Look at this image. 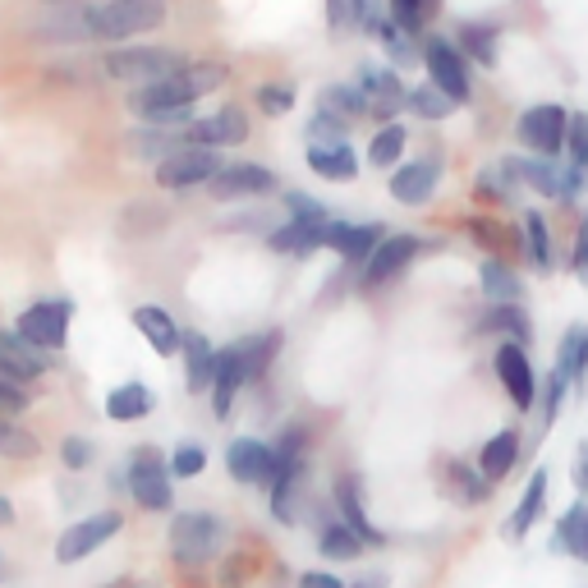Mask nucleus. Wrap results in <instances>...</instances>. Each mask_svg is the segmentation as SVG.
<instances>
[{
    "mask_svg": "<svg viewBox=\"0 0 588 588\" xmlns=\"http://www.w3.org/2000/svg\"><path fill=\"white\" fill-rule=\"evenodd\" d=\"M345 588H391V575L386 571H368V575H359L355 584H345Z\"/></svg>",
    "mask_w": 588,
    "mask_h": 588,
    "instance_id": "57",
    "label": "nucleus"
},
{
    "mask_svg": "<svg viewBox=\"0 0 588 588\" xmlns=\"http://www.w3.org/2000/svg\"><path fill=\"white\" fill-rule=\"evenodd\" d=\"M331 506H336L341 524L355 528V534H359L368 547H386V534H382V528L372 524V515H368V501H363V483H359V474H341L336 483H331Z\"/></svg>",
    "mask_w": 588,
    "mask_h": 588,
    "instance_id": "19",
    "label": "nucleus"
},
{
    "mask_svg": "<svg viewBox=\"0 0 588 588\" xmlns=\"http://www.w3.org/2000/svg\"><path fill=\"white\" fill-rule=\"evenodd\" d=\"M28 405H33L28 400V386H14V382L0 378V419H18Z\"/></svg>",
    "mask_w": 588,
    "mask_h": 588,
    "instance_id": "52",
    "label": "nucleus"
},
{
    "mask_svg": "<svg viewBox=\"0 0 588 588\" xmlns=\"http://www.w3.org/2000/svg\"><path fill=\"white\" fill-rule=\"evenodd\" d=\"M267 497H271V520L294 528L304 520L308 511V460H290L277 469V478H271L267 487Z\"/></svg>",
    "mask_w": 588,
    "mask_h": 588,
    "instance_id": "15",
    "label": "nucleus"
},
{
    "mask_svg": "<svg viewBox=\"0 0 588 588\" xmlns=\"http://www.w3.org/2000/svg\"><path fill=\"white\" fill-rule=\"evenodd\" d=\"M423 253V244L414 240V234H386V240L378 244V253L363 263V277H359V285L363 290H378V285H391L400 277V271L414 263Z\"/></svg>",
    "mask_w": 588,
    "mask_h": 588,
    "instance_id": "17",
    "label": "nucleus"
},
{
    "mask_svg": "<svg viewBox=\"0 0 588 588\" xmlns=\"http://www.w3.org/2000/svg\"><path fill=\"white\" fill-rule=\"evenodd\" d=\"M386 240L382 221H331V234H327V248H336L349 267H363L378 244Z\"/></svg>",
    "mask_w": 588,
    "mask_h": 588,
    "instance_id": "21",
    "label": "nucleus"
},
{
    "mask_svg": "<svg viewBox=\"0 0 588 588\" xmlns=\"http://www.w3.org/2000/svg\"><path fill=\"white\" fill-rule=\"evenodd\" d=\"M557 372L571 386L588 382V322H575L557 345Z\"/></svg>",
    "mask_w": 588,
    "mask_h": 588,
    "instance_id": "33",
    "label": "nucleus"
},
{
    "mask_svg": "<svg viewBox=\"0 0 588 588\" xmlns=\"http://www.w3.org/2000/svg\"><path fill=\"white\" fill-rule=\"evenodd\" d=\"M308 170L322 175V180H355L359 162H355V148L345 139L341 143H308Z\"/></svg>",
    "mask_w": 588,
    "mask_h": 588,
    "instance_id": "32",
    "label": "nucleus"
},
{
    "mask_svg": "<svg viewBox=\"0 0 588 588\" xmlns=\"http://www.w3.org/2000/svg\"><path fill=\"white\" fill-rule=\"evenodd\" d=\"M0 579H5V552H0Z\"/></svg>",
    "mask_w": 588,
    "mask_h": 588,
    "instance_id": "61",
    "label": "nucleus"
},
{
    "mask_svg": "<svg viewBox=\"0 0 588 588\" xmlns=\"http://www.w3.org/2000/svg\"><path fill=\"white\" fill-rule=\"evenodd\" d=\"M478 331H487V336H506L511 345H528L534 341V318L524 312V304H493L483 312V322H478Z\"/></svg>",
    "mask_w": 588,
    "mask_h": 588,
    "instance_id": "29",
    "label": "nucleus"
},
{
    "mask_svg": "<svg viewBox=\"0 0 588 588\" xmlns=\"http://www.w3.org/2000/svg\"><path fill=\"white\" fill-rule=\"evenodd\" d=\"M47 372H51L47 349L28 345L18 331H0V378L14 382V386H28V382H42Z\"/></svg>",
    "mask_w": 588,
    "mask_h": 588,
    "instance_id": "18",
    "label": "nucleus"
},
{
    "mask_svg": "<svg viewBox=\"0 0 588 588\" xmlns=\"http://www.w3.org/2000/svg\"><path fill=\"white\" fill-rule=\"evenodd\" d=\"M226 469L240 487H271V478H277V450L263 437H234L226 446Z\"/></svg>",
    "mask_w": 588,
    "mask_h": 588,
    "instance_id": "13",
    "label": "nucleus"
},
{
    "mask_svg": "<svg viewBox=\"0 0 588 588\" xmlns=\"http://www.w3.org/2000/svg\"><path fill=\"white\" fill-rule=\"evenodd\" d=\"M405 143H409V133H405V125H382L378 133H372V143H368V162L372 166H396L400 156H405Z\"/></svg>",
    "mask_w": 588,
    "mask_h": 588,
    "instance_id": "43",
    "label": "nucleus"
},
{
    "mask_svg": "<svg viewBox=\"0 0 588 588\" xmlns=\"http://www.w3.org/2000/svg\"><path fill=\"white\" fill-rule=\"evenodd\" d=\"M405 106L414 111V115H423V120H446V115L456 111V102H450V97H446L442 88H433V84L405 92Z\"/></svg>",
    "mask_w": 588,
    "mask_h": 588,
    "instance_id": "44",
    "label": "nucleus"
},
{
    "mask_svg": "<svg viewBox=\"0 0 588 588\" xmlns=\"http://www.w3.org/2000/svg\"><path fill=\"white\" fill-rule=\"evenodd\" d=\"M571 162H588V115L584 111H575L571 115Z\"/></svg>",
    "mask_w": 588,
    "mask_h": 588,
    "instance_id": "55",
    "label": "nucleus"
},
{
    "mask_svg": "<svg viewBox=\"0 0 588 588\" xmlns=\"http://www.w3.org/2000/svg\"><path fill=\"white\" fill-rule=\"evenodd\" d=\"M97 460V446L88 437H65L61 442V464L69 469V474H84V469H92Z\"/></svg>",
    "mask_w": 588,
    "mask_h": 588,
    "instance_id": "49",
    "label": "nucleus"
},
{
    "mask_svg": "<svg viewBox=\"0 0 588 588\" xmlns=\"http://www.w3.org/2000/svg\"><path fill=\"white\" fill-rule=\"evenodd\" d=\"M97 588H162V584L139 579V575H120V579H111V584H97Z\"/></svg>",
    "mask_w": 588,
    "mask_h": 588,
    "instance_id": "58",
    "label": "nucleus"
},
{
    "mask_svg": "<svg viewBox=\"0 0 588 588\" xmlns=\"http://www.w3.org/2000/svg\"><path fill=\"white\" fill-rule=\"evenodd\" d=\"M552 552H557V557H571V561H579V565H588V501H571V506H565V511L557 515Z\"/></svg>",
    "mask_w": 588,
    "mask_h": 588,
    "instance_id": "25",
    "label": "nucleus"
},
{
    "mask_svg": "<svg viewBox=\"0 0 588 588\" xmlns=\"http://www.w3.org/2000/svg\"><path fill=\"white\" fill-rule=\"evenodd\" d=\"M571 271H575V281H579V285H588V212H584V221H579V234H575Z\"/></svg>",
    "mask_w": 588,
    "mask_h": 588,
    "instance_id": "54",
    "label": "nucleus"
},
{
    "mask_svg": "<svg viewBox=\"0 0 588 588\" xmlns=\"http://www.w3.org/2000/svg\"><path fill=\"white\" fill-rule=\"evenodd\" d=\"M258 571H263V552H253V547H234L217 561V588H253L258 584Z\"/></svg>",
    "mask_w": 588,
    "mask_h": 588,
    "instance_id": "34",
    "label": "nucleus"
},
{
    "mask_svg": "<svg viewBox=\"0 0 588 588\" xmlns=\"http://www.w3.org/2000/svg\"><path fill=\"white\" fill-rule=\"evenodd\" d=\"M497 382L506 386V396H511V405L520 409V414H528V409L538 405V372H534L528 349H520L511 341L497 345Z\"/></svg>",
    "mask_w": 588,
    "mask_h": 588,
    "instance_id": "14",
    "label": "nucleus"
},
{
    "mask_svg": "<svg viewBox=\"0 0 588 588\" xmlns=\"http://www.w3.org/2000/svg\"><path fill=\"white\" fill-rule=\"evenodd\" d=\"M294 588H345V579H336L331 571H304L294 579Z\"/></svg>",
    "mask_w": 588,
    "mask_h": 588,
    "instance_id": "56",
    "label": "nucleus"
},
{
    "mask_svg": "<svg viewBox=\"0 0 588 588\" xmlns=\"http://www.w3.org/2000/svg\"><path fill=\"white\" fill-rule=\"evenodd\" d=\"M248 139V115L240 106H221L217 115H207V120H193L184 129V143L189 148H234Z\"/></svg>",
    "mask_w": 588,
    "mask_h": 588,
    "instance_id": "20",
    "label": "nucleus"
},
{
    "mask_svg": "<svg viewBox=\"0 0 588 588\" xmlns=\"http://www.w3.org/2000/svg\"><path fill=\"white\" fill-rule=\"evenodd\" d=\"M442 487L450 493V501H460V506H483L487 497H493V483H487L478 469H469L464 460H442Z\"/></svg>",
    "mask_w": 588,
    "mask_h": 588,
    "instance_id": "30",
    "label": "nucleus"
},
{
    "mask_svg": "<svg viewBox=\"0 0 588 588\" xmlns=\"http://www.w3.org/2000/svg\"><path fill=\"white\" fill-rule=\"evenodd\" d=\"M133 327H139V336L152 345V355H162V359L180 355V327H175V318L166 308L139 304V308H133Z\"/></svg>",
    "mask_w": 588,
    "mask_h": 588,
    "instance_id": "26",
    "label": "nucleus"
},
{
    "mask_svg": "<svg viewBox=\"0 0 588 588\" xmlns=\"http://www.w3.org/2000/svg\"><path fill=\"white\" fill-rule=\"evenodd\" d=\"M180 349H184V386L193 396H203V391H212V378H217V349L193 327H180Z\"/></svg>",
    "mask_w": 588,
    "mask_h": 588,
    "instance_id": "24",
    "label": "nucleus"
},
{
    "mask_svg": "<svg viewBox=\"0 0 588 588\" xmlns=\"http://www.w3.org/2000/svg\"><path fill=\"white\" fill-rule=\"evenodd\" d=\"M565 129H571V111L557 106V102L528 106V111L520 115V125H515L520 143L534 152V156H542V162H552V156L565 152Z\"/></svg>",
    "mask_w": 588,
    "mask_h": 588,
    "instance_id": "10",
    "label": "nucleus"
},
{
    "mask_svg": "<svg viewBox=\"0 0 588 588\" xmlns=\"http://www.w3.org/2000/svg\"><path fill=\"white\" fill-rule=\"evenodd\" d=\"M69 322H74V299H37L33 308L18 312L14 331L28 345L55 355V349H65V341H69Z\"/></svg>",
    "mask_w": 588,
    "mask_h": 588,
    "instance_id": "9",
    "label": "nucleus"
},
{
    "mask_svg": "<svg viewBox=\"0 0 588 588\" xmlns=\"http://www.w3.org/2000/svg\"><path fill=\"white\" fill-rule=\"evenodd\" d=\"M42 456V442H37V433H28V427H18L14 419H0V460H18L28 464Z\"/></svg>",
    "mask_w": 588,
    "mask_h": 588,
    "instance_id": "40",
    "label": "nucleus"
},
{
    "mask_svg": "<svg viewBox=\"0 0 588 588\" xmlns=\"http://www.w3.org/2000/svg\"><path fill=\"white\" fill-rule=\"evenodd\" d=\"M170 478H199L203 474V469H207V450H203V442H180V446H175L170 450Z\"/></svg>",
    "mask_w": 588,
    "mask_h": 588,
    "instance_id": "46",
    "label": "nucleus"
},
{
    "mask_svg": "<svg viewBox=\"0 0 588 588\" xmlns=\"http://www.w3.org/2000/svg\"><path fill=\"white\" fill-rule=\"evenodd\" d=\"M520 442H524V437L515 433V427H501L497 437H487V442H483V450H478V474L493 483V487L520 464Z\"/></svg>",
    "mask_w": 588,
    "mask_h": 588,
    "instance_id": "28",
    "label": "nucleus"
},
{
    "mask_svg": "<svg viewBox=\"0 0 588 588\" xmlns=\"http://www.w3.org/2000/svg\"><path fill=\"white\" fill-rule=\"evenodd\" d=\"M18 515H14V501L10 497H0V528H14Z\"/></svg>",
    "mask_w": 588,
    "mask_h": 588,
    "instance_id": "60",
    "label": "nucleus"
},
{
    "mask_svg": "<svg viewBox=\"0 0 588 588\" xmlns=\"http://www.w3.org/2000/svg\"><path fill=\"white\" fill-rule=\"evenodd\" d=\"M460 55H474L478 65H487L493 69L497 65V28H487V24H460Z\"/></svg>",
    "mask_w": 588,
    "mask_h": 588,
    "instance_id": "42",
    "label": "nucleus"
},
{
    "mask_svg": "<svg viewBox=\"0 0 588 588\" xmlns=\"http://www.w3.org/2000/svg\"><path fill=\"white\" fill-rule=\"evenodd\" d=\"M88 37L102 42H120V37H139L148 28L166 24V0H106V5L84 10Z\"/></svg>",
    "mask_w": 588,
    "mask_h": 588,
    "instance_id": "6",
    "label": "nucleus"
},
{
    "mask_svg": "<svg viewBox=\"0 0 588 588\" xmlns=\"http://www.w3.org/2000/svg\"><path fill=\"white\" fill-rule=\"evenodd\" d=\"M318 111L331 115V120H341V125H355V120H363V115H368V102H363L359 88L331 84V88H322V97H318Z\"/></svg>",
    "mask_w": 588,
    "mask_h": 588,
    "instance_id": "38",
    "label": "nucleus"
},
{
    "mask_svg": "<svg viewBox=\"0 0 588 588\" xmlns=\"http://www.w3.org/2000/svg\"><path fill=\"white\" fill-rule=\"evenodd\" d=\"M327 24L336 33L363 28V0H327Z\"/></svg>",
    "mask_w": 588,
    "mask_h": 588,
    "instance_id": "48",
    "label": "nucleus"
},
{
    "mask_svg": "<svg viewBox=\"0 0 588 588\" xmlns=\"http://www.w3.org/2000/svg\"><path fill=\"white\" fill-rule=\"evenodd\" d=\"M437 193V162H409L391 175V199L405 207H423Z\"/></svg>",
    "mask_w": 588,
    "mask_h": 588,
    "instance_id": "27",
    "label": "nucleus"
},
{
    "mask_svg": "<svg viewBox=\"0 0 588 588\" xmlns=\"http://www.w3.org/2000/svg\"><path fill=\"white\" fill-rule=\"evenodd\" d=\"M345 129L349 125H341V120H331V115H312V120H308V143H341L345 139Z\"/></svg>",
    "mask_w": 588,
    "mask_h": 588,
    "instance_id": "53",
    "label": "nucleus"
},
{
    "mask_svg": "<svg viewBox=\"0 0 588 588\" xmlns=\"http://www.w3.org/2000/svg\"><path fill=\"white\" fill-rule=\"evenodd\" d=\"M584 189H588V162H565V166H561V189H557V199L575 203Z\"/></svg>",
    "mask_w": 588,
    "mask_h": 588,
    "instance_id": "51",
    "label": "nucleus"
},
{
    "mask_svg": "<svg viewBox=\"0 0 588 588\" xmlns=\"http://www.w3.org/2000/svg\"><path fill=\"white\" fill-rule=\"evenodd\" d=\"M125 493L148 515H170L175 511V478H170V464H166V456L156 446H133L129 450Z\"/></svg>",
    "mask_w": 588,
    "mask_h": 588,
    "instance_id": "4",
    "label": "nucleus"
},
{
    "mask_svg": "<svg viewBox=\"0 0 588 588\" xmlns=\"http://www.w3.org/2000/svg\"><path fill=\"white\" fill-rule=\"evenodd\" d=\"M285 207H290V221L267 230V248L285 253V258H308V253L327 248V234L336 217L318 199H308V193H285Z\"/></svg>",
    "mask_w": 588,
    "mask_h": 588,
    "instance_id": "3",
    "label": "nucleus"
},
{
    "mask_svg": "<svg viewBox=\"0 0 588 588\" xmlns=\"http://www.w3.org/2000/svg\"><path fill=\"white\" fill-rule=\"evenodd\" d=\"M221 152L217 148H180L156 166V184L162 189H193V184H212L221 175Z\"/></svg>",
    "mask_w": 588,
    "mask_h": 588,
    "instance_id": "11",
    "label": "nucleus"
},
{
    "mask_svg": "<svg viewBox=\"0 0 588 588\" xmlns=\"http://www.w3.org/2000/svg\"><path fill=\"white\" fill-rule=\"evenodd\" d=\"M152 409H156V391L143 386V382H125L106 396V419L111 423H139V419L152 414Z\"/></svg>",
    "mask_w": 588,
    "mask_h": 588,
    "instance_id": "31",
    "label": "nucleus"
},
{
    "mask_svg": "<svg viewBox=\"0 0 588 588\" xmlns=\"http://www.w3.org/2000/svg\"><path fill=\"white\" fill-rule=\"evenodd\" d=\"M281 180L277 170H267L258 162H240V166H221V175L207 184V193L217 203H234V199H267V193H277Z\"/></svg>",
    "mask_w": 588,
    "mask_h": 588,
    "instance_id": "16",
    "label": "nucleus"
},
{
    "mask_svg": "<svg viewBox=\"0 0 588 588\" xmlns=\"http://www.w3.org/2000/svg\"><path fill=\"white\" fill-rule=\"evenodd\" d=\"M437 10V0H391V24H396L400 33H423V24L433 18Z\"/></svg>",
    "mask_w": 588,
    "mask_h": 588,
    "instance_id": "45",
    "label": "nucleus"
},
{
    "mask_svg": "<svg viewBox=\"0 0 588 588\" xmlns=\"http://www.w3.org/2000/svg\"><path fill=\"white\" fill-rule=\"evenodd\" d=\"M226 78H230V69H226V65H184L180 74L162 78V84L133 88L129 111H133V115H143V111H152V106H193L199 97L217 92V88L226 84Z\"/></svg>",
    "mask_w": 588,
    "mask_h": 588,
    "instance_id": "5",
    "label": "nucleus"
},
{
    "mask_svg": "<svg viewBox=\"0 0 588 588\" xmlns=\"http://www.w3.org/2000/svg\"><path fill=\"white\" fill-rule=\"evenodd\" d=\"M258 111L271 115V120H281V115L294 111V88H281V84H263L258 88Z\"/></svg>",
    "mask_w": 588,
    "mask_h": 588,
    "instance_id": "50",
    "label": "nucleus"
},
{
    "mask_svg": "<svg viewBox=\"0 0 588 588\" xmlns=\"http://www.w3.org/2000/svg\"><path fill=\"white\" fill-rule=\"evenodd\" d=\"M565 386H571V382H565L561 378V372L552 368V372H547V378L538 382V405H542V427H552L557 423V414H561V405H565Z\"/></svg>",
    "mask_w": 588,
    "mask_h": 588,
    "instance_id": "47",
    "label": "nucleus"
},
{
    "mask_svg": "<svg viewBox=\"0 0 588 588\" xmlns=\"http://www.w3.org/2000/svg\"><path fill=\"white\" fill-rule=\"evenodd\" d=\"M506 175H515V180H524L528 189H538L542 199H557V189H561V170L552 166V162H534V156H511V162L501 166Z\"/></svg>",
    "mask_w": 588,
    "mask_h": 588,
    "instance_id": "36",
    "label": "nucleus"
},
{
    "mask_svg": "<svg viewBox=\"0 0 588 588\" xmlns=\"http://www.w3.org/2000/svg\"><path fill=\"white\" fill-rule=\"evenodd\" d=\"M184 148V133H170V129H133L129 133V152L139 156V162H156L162 166L170 152Z\"/></svg>",
    "mask_w": 588,
    "mask_h": 588,
    "instance_id": "39",
    "label": "nucleus"
},
{
    "mask_svg": "<svg viewBox=\"0 0 588 588\" xmlns=\"http://www.w3.org/2000/svg\"><path fill=\"white\" fill-rule=\"evenodd\" d=\"M125 534V511H97V515H84V520H74L61 538H55V561L61 565H78V561H88L97 557L111 538H120Z\"/></svg>",
    "mask_w": 588,
    "mask_h": 588,
    "instance_id": "8",
    "label": "nucleus"
},
{
    "mask_svg": "<svg viewBox=\"0 0 588 588\" xmlns=\"http://www.w3.org/2000/svg\"><path fill=\"white\" fill-rule=\"evenodd\" d=\"M281 349V331H258V336L230 341L226 349H217V378H212V419L226 423L234 414V396L244 386L263 382L271 359Z\"/></svg>",
    "mask_w": 588,
    "mask_h": 588,
    "instance_id": "1",
    "label": "nucleus"
},
{
    "mask_svg": "<svg viewBox=\"0 0 588 588\" xmlns=\"http://www.w3.org/2000/svg\"><path fill=\"white\" fill-rule=\"evenodd\" d=\"M478 281H483V294H487L493 304H520V299H524V281H520L501 258H487V263L478 267Z\"/></svg>",
    "mask_w": 588,
    "mask_h": 588,
    "instance_id": "37",
    "label": "nucleus"
},
{
    "mask_svg": "<svg viewBox=\"0 0 588 588\" xmlns=\"http://www.w3.org/2000/svg\"><path fill=\"white\" fill-rule=\"evenodd\" d=\"M524 244H528V263H534L538 277H547L557 263H552V234H547V217L528 212L524 217Z\"/></svg>",
    "mask_w": 588,
    "mask_h": 588,
    "instance_id": "41",
    "label": "nucleus"
},
{
    "mask_svg": "<svg viewBox=\"0 0 588 588\" xmlns=\"http://www.w3.org/2000/svg\"><path fill=\"white\" fill-rule=\"evenodd\" d=\"M575 483H579V493H588V442L579 446V464H575Z\"/></svg>",
    "mask_w": 588,
    "mask_h": 588,
    "instance_id": "59",
    "label": "nucleus"
},
{
    "mask_svg": "<svg viewBox=\"0 0 588 588\" xmlns=\"http://www.w3.org/2000/svg\"><path fill=\"white\" fill-rule=\"evenodd\" d=\"M226 538H230V524L217 511H175L170 528H166L170 561L180 565L184 575H199L203 565L221 561L226 557Z\"/></svg>",
    "mask_w": 588,
    "mask_h": 588,
    "instance_id": "2",
    "label": "nucleus"
},
{
    "mask_svg": "<svg viewBox=\"0 0 588 588\" xmlns=\"http://www.w3.org/2000/svg\"><path fill=\"white\" fill-rule=\"evenodd\" d=\"M359 92H363V102H368V115H378V120H386V125H391V115L405 106L400 74L386 69V65H363L359 69Z\"/></svg>",
    "mask_w": 588,
    "mask_h": 588,
    "instance_id": "22",
    "label": "nucleus"
},
{
    "mask_svg": "<svg viewBox=\"0 0 588 588\" xmlns=\"http://www.w3.org/2000/svg\"><path fill=\"white\" fill-rule=\"evenodd\" d=\"M184 65H189L184 51H170V47H120L106 55V74L120 78V84H133V88L162 84V78L180 74Z\"/></svg>",
    "mask_w": 588,
    "mask_h": 588,
    "instance_id": "7",
    "label": "nucleus"
},
{
    "mask_svg": "<svg viewBox=\"0 0 588 588\" xmlns=\"http://www.w3.org/2000/svg\"><path fill=\"white\" fill-rule=\"evenodd\" d=\"M423 65L433 74V88H442L450 102H469V61L460 55L456 42H446V37H423Z\"/></svg>",
    "mask_w": 588,
    "mask_h": 588,
    "instance_id": "12",
    "label": "nucleus"
},
{
    "mask_svg": "<svg viewBox=\"0 0 588 588\" xmlns=\"http://www.w3.org/2000/svg\"><path fill=\"white\" fill-rule=\"evenodd\" d=\"M318 552H322L327 561H359V557L368 552V542H363L349 524L322 520V528H318Z\"/></svg>",
    "mask_w": 588,
    "mask_h": 588,
    "instance_id": "35",
    "label": "nucleus"
},
{
    "mask_svg": "<svg viewBox=\"0 0 588 588\" xmlns=\"http://www.w3.org/2000/svg\"><path fill=\"white\" fill-rule=\"evenodd\" d=\"M547 493H552V474H547V469H534V478H528L520 506L511 511V520L501 524V538L506 542H524L528 538V528H534L542 520V511H547Z\"/></svg>",
    "mask_w": 588,
    "mask_h": 588,
    "instance_id": "23",
    "label": "nucleus"
}]
</instances>
